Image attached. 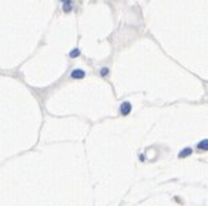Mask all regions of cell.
<instances>
[{"label":"cell","instance_id":"obj_1","mask_svg":"<svg viewBox=\"0 0 208 206\" xmlns=\"http://www.w3.org/2000/svg\"><path fill=\"white\" fill-rule=\"evenodd\" d=\"M131 111H133V105H131L130 101H123L120 104V114L123 115V117H127V115H130Z\"/></svg>","mask_w":208,"mask_h":206},{"label":"cell","instance_id":"obj_2","mask_svg":"<svg viewBox=\"0 0 208 206\" xmlns=\"http://www.w3.org/2000/svg\"><path fill=\"white\" fill-rule=\"evenodd\" d=\"M70 77H72L73 80H83V78H86V71H84L83 68H74V70H72V73H70Z\"/></svg>","mask_w":208,"mask_h":206},{"label":"cell","instance_id":"obj_3","mask_svg":"<svg viewBox=\"0 0 208 206\" xmlns=\"http://www.w3.org/2000/svg\"><path fill=\"white\" fill-rule=\"evenodd\" d=\"M80 54H81L80 49L74 47V49L70 50V53H68V57H70V59H77V57H80Z\"/></svg>","mask_w":208,"mask_h":206},{"label":"cell","instance_id":"obj_4","mask_svg":"<svg viewBox=\"0 0 208 206\" xmlns=\"http://www.w3.org/2000/svg\"><path fill=\"white\" fill-rule=\"evenodd\" d=\"M191 154H193V149H191V148H185V149H183V151L178 154V158H187Z\"/></svg>","mask_w":208,"mask_h":206},{"label":"cell","instance_id":"obj_5","mask_svg":"<svg viewBox=\"0 0 208 206\" xmlns=\"http://www.w3.org/2000/svg\"><path fill=\"white\" fill-rule=\"evenodd\" d=\"M198 149H202V151H207V149H208V141H207V138H205L204 141H200L198 142Z\"/></svg>","mask_w":208,"mask_h":206},{"label":"cell","instance_id":"obj_6","mask_svg":"<svg viewBox=\"0 0 208 206\" xmlns=\"http://www.w3.org/2000/svg\"><path fill=\"white\" fill-rule=\"evenodd\" d=\"M61 9L64 13H72L73 12V4H61Z\"/></svg>","mask_w":208,"mask_h":206},{"label":"cell","instance_id":"obj_7","mask_svg":"<svg viewBox=\"0 0 208 206\" xmlns=\"http://www.w3.org/2000/svg\"><path fill=\"white\" fill-rule=\"evenodd\" d=\"M109 73H110V68L109 67H103L101 70H100V75H101V77H107V75H109Z\"/></svg>","mask_w":208,"mask_h":206},{"label":"cell","instance_id":"obj_8","mask_svg":"<svg viewBox=\"0 0 208 206\" xmlns=\"http://www.w3.org/2000/svg\"><path fill=\"white\" fill-rule=\"evenodd\" d=\"M63 4H73V0H60Z\"/></svg>","mask_w":208,"mask_h":206}]
</instances>
